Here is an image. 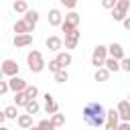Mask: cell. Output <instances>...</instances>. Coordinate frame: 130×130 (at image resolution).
Returning <instances> with one entry per match:
<instances>
[{"mask_svg": "<svg viewBox=\"0 0 130 130\" xmlns=\"http://www.w3.org/2000/svg\"><path fill=\"white\" fill-rule=\"evenodd\" d=\"M83 120H85V124H89L93 128L104 126L106 124V110H104V106L100 102L85 104V108H83Z\"/></svg>", "mask_w": 130, "mask_h": 130, "instance_id": "1", "label": "cell"}, {"mask_svg": "<svg viewBox=\"0 0 130 130\" xmlns=\"http://www.w3.org/2000/svg\"><path fill=\"white\" fill-rule=\"evenodd\" d=\"M26 63H28V69L32 71V73H41L43 69H45V59H43V55H41V51H30L28 55H26Z\"/></svg>", "mask_w": 130, "mask_h": 130, "instance_id": "2", "label": "cell"}, {"mask_svg": "<svg viewBox=\"0 0 130 130\" xmlns=\"http://www.w3.org/2000/svg\"><path fill=\"white\" fill-rule=\"evenodd\" d=\"M106 57H108V47L98 45V47L93 49V53H91V65H95V69H98V67H104Z\"/></svg>", "mask_w": 130, "mask_h": 130, "instance_id": "3", "label": "cell"}, {"mask_svg": "<svg viewBox=\"0 0 130 130\" xmlns=\"http://www.w3.org/2000/svg\"><path fill=\"white\" fill-rule=\"evenodd\" d=\"M118 122H120V116H118V110H108L106 112V130H116L118 128Z\"/></svg>", "mask_w": 130, "mask_h": 130, "instance_id": "4", "label": "cell"}, {"mask_svg": "<svg viewBox=\"0 0 130 130\" xmlns=\"http://www.w3.org/2000/svg\"><path fill=\"white\" fill-rule=\"evenodd\" d=\"M0 67H2L4 75H8V77H12V75H18V63H16L14 59H4Z\"/></svg>", "mask_w": 130, "mask_h": 130, "instance_id": "5", "label": "cell"}, {"mask_svg": "<svg viewBox=\"0 0 130 130\" xmlns=\"http://www.w3.org/2000/svg\"><path fill=\"white\" fill-rule=\"evenodd\" d=\"M24 87H26V81H24L22 77L12 75V77L8 79V89H10V91H22Z\"/></svg>", "mask_w": 130, "mask_h": 130, "instance_id": "6", "label": "cell"}, {"mask_svg": "<svg viewBox=\"0 0 130 130\" xmlns=\"http://www.w3.org/2000/svg\"><path fill=\"white\" fill-rule=\"evenodd\" d=\"M79 37H81V32H79L77 28H73L71 32H67V35H65V47H67V49H75Z\"/></svg>", "mask_w": 130, "mask_h": 130, "instance_id": "7", "label": "cell"}, {"mask_svg": "<svg viewBox=\"0 0 130 130\" xmlns=\"http://www.w3.org/2000/svg\"><path fill=\"white\" fill-rule=\"evenodd\" d=\"M32 45V35L30 32H20L14 37V47H28Z\"/></svg>", "mask_w": 130, "mask_h": 130, "instance_id": "8", "label": "cell"}, {"mask_svg": "<svg viewBox=\"0 0 130 130\" xmlns=\"http://www.w3.org/2000/svg\"><path fill=\"white\" fill-rule=\"evenodd\" d=\"M45 112L47 114H55V112H59V104L53 100V95L47 91L45 93Z\"/></svg>", "mask_w": 130, "mask_h": 130, "instance_id": "9", "label": "cell"}, {"mask_svg": "<svg viewBox=\"0 0 130 130\" xmlns=\"http://www.w3.org/2000/svg\"><path fill=\"white\" fill-rule=\"evenodd\" d=\"M116 110H118L120 120H130V102H128V100H122Z\"/></svg>", "mask_w": 130, "mask_h": 130, "instance_id": "10", "label": "cell"}, {"mask_svg": "<svg viewBox=\"0 0 130 130\" xmlns=\"http://www.w3.org/2000/svg\"><path fill=\"white\" fill-rule=\"evenodd\" d=\"M61 22H63L61 10H59V8H51V10H49V24H51V26H59Z\"/></svg>", "mask_w": 130, "mask_h": 130, "instance_id": "11", "label": "cell"}, {"mask_svg": "<svg viewBox=\"0 0 130 130\" xmlns=\"http://www.w3.org/2000/svg\"><path fill=\"white\" fill-rule=\"evenodd\" d=\"M108 55L120 61V59L124 57V49H122V45H120V43H112V45L108 47Z\"/></svg>", "mask_w": 130, "mask_h": 130, "instance_id": "12", "label": "cell"}, {"mask_svg": "<svg viewBox=\"0 0 130 130\" xmlns=\"http://www.w3.org/2000/svg\"><path fill=\"white\" fill-rule=\"evenodd\" d=\"M14 32H16V35H20V32H32V26H30L24 18H20V20L14 22Z\"/></svg>", "mask_w": 130, "mask_h": 130, "instance_id": "13", "label": "cell"}, {"mask_svg": "<svg viewBox=\"0 0 130 130\" xmlns=\"http://www.w3.org/2000/svg\"><path fill=\"white\" fill-rule=\"evenodd\" d=\"M61 47H63V41L59 37H49L47 39V49L49 51H55L57 53V51H61Z\"/></svg>", "mask_w": 130, "mask_h": 130, "instance_id": "14", "label": "cell"}, {"mask_svg": "<svg viewBox=\"0 0 130 130\" xmlns=\"http://www.w3.org/2000/svg\"><path fill=\"white\" fill-rule=\"evenodd\" d=\"M16 122H18V126L20 128H30L32 126V114H20V116H16Z\"/></svg>", "mask_w": 130, "mask_h": 130, "instance_id": "15", "label": "cell"}, {"mask_svg": "<svg viewBox=\"0 0 130 130\" xmlns=\"http://www.w3.org/2000/svg\"><path fill=\"white\" fill-rule=\"evenodd\" d=\"M24 20H26V22H28V24L35 28V24L39 22V12H37L35 8H28V10L24 12Z\"/></svg>", "mask_w": 130, "mask_h": 130, "instance_id": "16", "label": "cell"}, {"mask_svg": "<svg viewBox=\"0 0 130 130\" xmlns=\"http://www.w3.org/2000/svg\"><path fill=\"white\" fill-rule=\"evenodd\" d=\"M104 67H106L110 73H112V71H120V61L108 55V57H106V61H104Z\"/></svg>", "mask_w": 130, "mask_h": 130, "instance_id": "17", "label": "cell"}, {"mask_svg": "<svg viewBox=\"0 0 130 130\" xmlns=\"http://www.w3.org/2000/svg\"><path fill=\"white\" fill-rule=\"evenodd\" d=\"M57 63L61 65V67H67V65H71V55L69 53H65V51H57Z\"/></svg>", "mask_w": 130, "mask_h": 130, "instance_id": "18", "label": "cell"}, {"mask_svg": "<svg viewBox=\"0 0 130 130\" xmlns=\"http://www.w3.org/2000/svg\"><path fill=\"white\" fill-rule=\"evenodd\" d=\"M124 16H126V8H124V6H120V4H116V6L112 8V18L122 22V20H124Z\"/></svg>", "mask_w": 130, "mask_h": 130, "instance_id": "19", "label": "cell"}, {"mask_svg": "<svg viewBox=\"0 0 130 130\" xmlns=\"http://www.w3.org/2000/svg\"><path fill=\"white\" fill-rule=\"evenodd\" d=\"M24 110H26L28 114H32V116H35V114L41 110V106H39V102H37L35 98H30V100H26V104H24Z\"/></svg>", "mask_w": 130, "mask_h": 130, "instance_id": "20", "label": "cell"}, {"mask_svg": "<svg viewBox=\"0 0 130 130\" xmlns=\"http://www.w3.org/2000/svg\"><path fill=\"white\" fill-rule=\"evenodd\" d=\"M63 22H65V24H69V26H73V28H75V26H77V24H79V14H77V12H73V10H71V12H69V14H65V20H63Z\"/></svg>", "mask_w": 130, "mask_h": 130, "instance_id": "21", "label": "cell"}, {"mask_svg": "<svg viewBox=\"0 0 130 130\" xmlns=\"http://www.w3.org/2000/svg\"><path fill=\"white\" fill-rule=\"evenodd\" d=\"M67 79H69L67 67H61V69H57V71H55V81H59V83H65Z\"/></svg>", "mask_w": 130, "mask_h": 130, "instance_id": "22", "label": "cell"}, {"mask_svg": "<svg viewBox=\"0 0 130 130\" xmlns=\"http://www.w3.org/2000/svg\"><path fill=\"white\" fill-rule=\"evenodd\" d=\"M110 79V71L106 67H98L95 69V81H108Z\"/></svg>", "mask_w": 130, "mask_h": 130, "instance_id": "23", "label": "cell"}, {"mask_svg": "<svg viewBox=\"0 0 130 130\" xmlns=\"http://www.w3.org/2000/svg\"><path fill=\"white\" fill-rule=\"evenodd\" d=\"M26 93H24V89L22 91H14V106H24L26 104Z\"/></svg>", "mask_w": 130, "mask_h": 130, "instance_id": "24", "label": "cell"}, {"mask_svg": "<svg viewBox=\"0 0 130 130\" xmlns=\"http://www.w3.org/2000/svg\"><path fill=\"white\" fill-rule=\"evenodd\" d=\"M12 8H14V12H26L28 10V4L24 2V0H14V4H12Z\"/></svg>", "mask_w": 130, "mask_h": 130, "instance_id": "25", "label": "cell"}, {"mask_svg": "<svg viewBox=\"0 0 130 130\" xmlns=\"http://www.w3.org/2000/svg\"><path fill=\"white\" fill-rule=\"evenodd\" d=\"M51 124H53V128H57V126H63V124H65V116H63V114H59V112H55V114H53V120H51Z\"/></svg>", "mask_w": 130, "mask_h": 130, "instance_id": "26", "label": "cell"}, {"mask_svg": "<svg viewBox=\"0 0 130 130\" xmlns=\"http://www.w3.org/2000/svg\"><path fill=\"white\" fill-rule=\"evenodd\" d=\"M4 114H6V118H8V120H16L18 110H16V106H8V108H4Z\"/></svg>", "mask_w": 130, "mask_h": 130, "instance_id": "27", "label": "cell"}, {"mask_svg": "<svg viewBox=\"0 0 130 130\" xmlns=\"http://www.w3.org/2000/svg\"><path fill=\"white\" fill-rule=\"evenodd\" d=\"M24 93H26V98L30 100V98H37L39 89H37V85H28V83H26V87H24Z\"/></svg>", "mask_w": 130, "mask_h": 130, "instance_id": "28", "label": "cell"}, {"mask_svg": "<svg viewBox=\"0 0 130 130\" xmlns=\"http://www.w3.org/2000/svg\"><path fill=\"white\" fill-rule=\"evenodd\" d=\"M120 69L130 73V57H122V59H120Z\"/></svg>", "mask_w": 130, "mask_h": 130, "instance_id": "29", "label": "cell"}, {"mask_svg": "<svg viewBox=\"0 0 130 130\" xmlns=\"http://www.w3.org/2000/svg\"><path fill=\"white\" fill-rule=\"evenodd\" d=\"M116 2H118V0H102V6L108 8V10H112V8L116 6Z\"/></svg>", "mask_w": 130, "mask_h": 130, "instance_id": "30", "label": "cell"}, {"mask_svg": "<svg viewBox=\"0 0 130 130\" xmlns=\"http://www.w3.org/2000/svg\"><path fill=\"white\" fill-rule=\"evenodd\" d=\"M59 2H61L65 8H71V10H73V8H75V4H77V0H59Z\"/></svg>", "mask_w": 130, "mask_h": 130, "instance_id": "31", "label": "cell"}, {"mask_svg": "<svg viewBox=\"0 0 130 130\" xmlns=\"http://www.w3.org/2000/svg\"><path fill=\"white\" fill-rule=\"evenodd\" d=\"M57 69H61V65L57 63V59H53V61H49V71H53V73H55Z\"/></svg>", "mask_w": 130, "mask_h": 130, "instance_id": "32", "label": "cell"}, {"mask_svg": "<svg viewBox=\"0 0 130 130\" xmlns=\"http://www.w3.org/2000/svg\"><path fill=\"white\" fill-rule=\"evenodd\" d=\"M37 126H39V128H49V130L53 128V124H51V120H41V122H39Z\"/></svg>", "mask_w": 130, "mask_h": 130, "instance_id": "33", "label": "cell"}, {"mask_svg": "<svg viewBox=\"0 0 130 130\" xmlns=\"http://www.w3.org/2000/svg\"><path fill=\"white\" fill-rule=\"evenodd\" d=\"M118 128H120V130H130V120H124V122H118Z\"/></svg>", "mask_w": 130, "mask_h": 130, "instance_id": "34", "label": "cell"}, {"mask_svg": "<svg viewBox=\"0 0 130 130\" xmlns=\"http://www.w3.org/2000/svg\"><path fill=\"white\" fill-rule=\"evenodd\" d=\"M6 91H8V81H2L0 79V95H4Z\"/></svg>", "mask_w": 130, "mask_h": 130, "instance_id": "35", "label": "cell"}, {"mask_svg": "<svg viewBox=\"0 0 130 130\" xmlns=\"http://www.w3.org/2000/svg\"><path fill=\"white\" fill-rule=\"evenodd\" d=\"M122 24H124V28H126V30H130V16H124Z\"/></svg>", "mask_w": 130, "mask_h": 130, "instance_id": "36", "label": "cell"}, {"mask_svg": "<svg viewBox=\"0 0 130 130\" xmlns=\"http://www.w3.org/2000/svg\"><path fill=\"white\" fill-rule=\"evenodd\" d=\"M4 120H6V114H4V110H0V126L4 124Z\"/></svg>", "mask_w": 130, "mask_h": 130, "instance_id": "37", "label": "cell"}, {"mask_svg": "<svg viewBox=\"0 0 130 130\" xmlns=\"http://www.w3.org/2000/svg\"><path fill=\"white\" fill-rule=\"evenodd\" d=\"M2 77H4V71H2V67H0V79H2Z\"/></svg>", "mask_w": 130, "mask_h": 130, "instance_id": "38", "label": "cell"}, {"mask_svg": "<svg viewBox=\"0 0 130 130\" xmlns=\"http://www.w3.org/2000/svg\"><path fill=\"white\" fill-rule=\"evenodd\" d=\"M128 102H130V95H128Z\"/></svg>", "mask_w": 130, "mask_h": 130, "instance_id": "39", "label": "cell"}]
</instances>
